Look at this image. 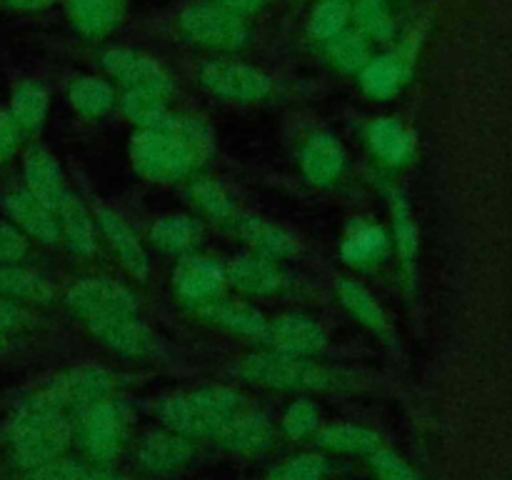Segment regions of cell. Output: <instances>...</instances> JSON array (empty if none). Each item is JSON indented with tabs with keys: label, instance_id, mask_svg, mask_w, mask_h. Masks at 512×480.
I'll return each mask as SVG.
<instances>
[{
	"label": "cell",
	"instance_id": "1",
	"mask_svg": "<svg viewBox=\"0 0 512 480\" xmlns=\"http://www.w3.org/2000/svg\"><path fill=\"white\" fill-rule=\"evenodd\" d=\"M70 443H73V420L68 418V413L43 403L35 395L20 405L15 418L10 420V453L25 470L63 458Z\"/></svg>",
	"mask_w": 512,
	"mask_h": 480
},
{
	"label": "cell",
	"instance_id": "2",
	"mask_svg": "<svg viewBox=\"0 0 512 480\" xmlns=\"http://www.w3.org/2000/svg\"><path fill=\"white\" fill-rule=\"evenodd\" d=\"M245 408V398L225 385H203L188 393L170 395L160 405L165 428L185 438H220Z\"/></svg>",
	"mask_w": 512,
	"mask_h": 480
},
{
	"label": "cell",
	"instance_id": "3",
	"mask_svg": "<svg viewBox=\"0 0 512 480\" xmlns=\"http://www.w3.org/2000/svg\"><path fill=\"white\" fill-rule=\"evenodd\" d=\"M238 373L250 383L278 390H343L355 385L353 373L328 368L303 355L278 353V350L248 355L238 365Z\"/></svg>",
	"mask_w": 512,
	"mask_h": 480
},
{
	"label": "cell",
	"instance_id": "4",
	"mask_svg": "<svg viewBox=\"0 0 512 480\" xmlns=\"http://www.w3.org/2000/svg\"><path fill=\"white\" fill-rule=\"evenodd\" d=\"M73 438L78 440L90 463H110L118 458L128 438V413L113 398L88 405L75 413Z\"/></svg>",
	"mask_w": 512,
	"mask_h": 480
},
{
	"label": "cell",
	"instance_id": "5",
	"mask_svg": "<svg viewBox=\"0 0 512 480\" xmlns=\"http://www.w3.org/2000/svg\"><path fill=\"white\" fill-rule=\"evenodd\" d=\"M135 170L155 183H175L193 170L195 158L188 145L165 130H143L130 143Z\"/></svg>",
	"mask_w": 512,
	"mask_h": 480
},
{
	"label": "cell",
	"instance_id": "6",
	"mask_svg": "<svg viewBox=\"0 0 512 480\" xmlns=\"http://www.w3.org/2000/svg\"><path fill=\"white\" fill-rule=\"evenodd\" d=\"M115 390V375L108 373L105 368H95V365H83V368H73L68 373L58 375L50 380L45 388L35 393L43 403L53 405V408L63 410V413H78V410L88 408V405L108 400Z\"/></svg>",
	"mask_w": 512,
	"mask_h": 480
},
{
	"label": "cell",
	"instance_id": "7",
	"mask_svg": "<svg viewBox=\"0 0 512 480\" xmlns=\"http://www.w3.org/2000/svg\"><path fill=\"white\" fill-rule=\"evenodd\" d=\"M180 33L215 50H238L248 40V25L223 5H195L180 15Z\"/></svg>",
	"mask_w": 512,
	"mask_h": 480
},
{
	"label": "cell",
	"instance_id": "8",
	"mask_svg": "<svg viewBox=\"0 0 512 480\" xmlns=\"http://www.w3.org/2000/svg\"><path fill=\"white\" fill-rule=\"evenodd\" d=\"M200 83L220 98L243 100V103L268 98L273 90L268 75L235 60H208L200 68Z\"/></svg>",
	"mask_w": 512,
	"mask_h": 480
},
{
	"label": "cell",
	"instance_id": "9",
	"mask_svg": "<svg viewBox=\"0 0 512 480\" xmlns=\"http://www.w3.org/2000/svg\"><path fill=\"white\" fill-rule=\"evenodd\" d=\"M85 323L105 348L115 350L125 358L143 360L158 353V338L150 333V328L140 323L135 313L100 315V318H88Z\"/></svg>",
	"mask_w": 512,
	"mask_h": 480
},
{
	"label": "cell",
	"instance_id": "10",
	"mask_svg": "<svg viewBox=\"0 0 512 480\" xmlns=\"http://www.w3.org/2000/svg\"><path fill=\"white\" fill-rule=\"evenodd\" d=\"M65 303L80 318H100V315H123L138 313V300L115 280L105 278H85L80 283L70 285Z\"/></svg>",
	"mask_w": 512,
	"mask_h": 480
},
{
	"label": "cell",
	"instance_id": "11",
	"mask_svg": "<svg viewBox=\"0 0 512 480\" xmlns=\"http://www.w3.org/2000/svg\"><path fill=\"white\" fill-rule=\"evenodd\" d=\"M103 65L108 75L128 85V90H150V93L168 95L173 90V80L165 73L158 60L130 48H110L103 55Z\"/></svg>",
	"mask_w": 512,
	"mask_h": 480
},
{
	"label": "cell",
	"instance_id": "12",
	"mask_svg": "<svg viewBox=\"0 0 512 480\" xmlns=\"http://www.w3.org/2000/svg\"><path fill=\"white\" fill-rule=\"evenodd\" d=\"M3 205L8 210L10 220L15 228L28 233L43 245L58 243L60 238V223L55 220V210L40 203L28 188H8L3 193Z\"/></svg>",
	"mask_w": 512,
	"mask_h": 480
},
{
	"label": "cell",
	"instance_id": "13",
	"mask_svg": "<svg viewBox=\"0 0 512 480\" xmlns=\"http://www.w3.org/2000/svg\"><path fill=\"white\" fill-rule=\"evenodd\" d=\"M263 340H268L270 348L278 353L303 355V358L318 355L328 345L325 330L305 315H283L275 323H268Z\"/></svg>",
	"mask_w": 512,
	"mask_h": 480
},
{
	"label": "cell",
	"instance_id": "14",
	"mask_svg": "<svg viewBox=\"0 0 512 480\" xmlns=\"http://www.w3.org/2000/svg\"><path fill=\"white\" fill-rule=\"evenodd\" d=\"M195 313L210 325L230 330V333L248 335V338H265L268 330V320L258 308L248 303H238V300H220L210 298L205 303L195 305Z\"/></svg>",
	"mask_w": 512,
	"mask_h": 480
},
{
	"label": "cell",
	"instance_id": "15",
	"mask_svg": "<svg viewBox=\"0 0 512 480\" xmlns=\"http://www.w3.org/2000/svg\"><path fill=\"white\" fill-rule=\"evenodd\" d=\"M173 285L180 298L193 300L195 305L205 303L210 298H218V293L225 285V268L210 258H185L175 268Z\"/></svg>",
	"mask_w": 512,
	"mask_h": 480
},
{
	"label": "cell",
	"instance_id": "16",
	"mask_svg": "<svg viewBox=\"0 0 512 480\" xmlns=\"http://www.w3.org/2000/svg\"><path fill=\"white\" fill-rule=\"evenodd\" d=\"M190 455H193L190 438L165 428L145 435L138 448V463L148 473H170V470L183 468Z\"/></svg>",
	"mask_w": 512,
	"mask_h": 480
},
{
	"label": "cell",
	"instance_id": "17",
	"mask_svg": "<svg viewBox=\"0 0 512 480\" xmlns=\"http://www.w3.org/2000/svg\"><path fill=\"white\" fill-rule=\"evenodd\" d=\"M225 280L248 295H273L283 288V273L273 258L260 253L240 255L225 268Z\"/></svg>",
	"mask_w": 512,
	"mask_h": 480
},
{
	"label": "cell",
	"instance_id": "18",
	"mask_svg": "<svg viewBox=\"0 0 512 480\" xmlns=\"http://www.w3.org/2000/svg\"><path fill=\"white\" fill-rule=\"evenodd\" d=\"M23 175L25 188H28L40 203L58 210L60 200L68 193V190H65L63 170H60L58 160H55L45 148H30L28 153H25Z\"/></svg>",
	"mask_w": 512,
	"mask_h": 480
},
{
	"label": "cell",
	"instance_id": "19",
	"mask_svg": "<svg viewBox=\"0 0 512 480\" xmlns=\"http://www.w3.org/2000/svg\"><path fill=\"white\" fill-rule=\"evenodd\" d=\"M300 165H303V173L310 183L328 185L333 180H338L340 173H343L345 150L335 135L315 133L303 145Z\"/></svg>",
	"mask_w": 512,
	"mask_h": 480
},
{
	"label": "cell",
	"instance_id": "20",
	"mask_svg": "<svg viewBox=\"0 0 512 480\" xmlns=\"http://www.w3.org/2000/svg\"><path fill=\"white\" fill-rule=\"evenodd\" d=\"M98 223L100 228H103L105 238L110 240L113 250L118 253L120 263L125 265V270H128L135 280L145 283V280H148V255H145L143 245L135 238L130 225L125 223L115 210L108 208H98Z\"/></svg>",
	"mask_w": 512,
	"mask_h": 480
},
{
	"label": "cell",
	"instance_id": "21",
	"mask_svg": "<svg viewBox=\"0 0 512 480\" xmlns=\"http://www.w3.org/2000/svg\"><path fill=\"white\" fill-rule=\"evenodd\" d=\"M410 75V53L400 50L393 55L373 58L360 70V85L370 98H390L403 88Z\"/></svg>",
	"mask_w": 512,
	"mask_h": 480
},
{
	"label": "cell",
	"instance_id": "22",
	"mask_svg": "<svg viewBox=\"0 0 512 480\" xmlns=\"http://www.w3.org/2000/svg\"><path fill=\"white\" fill-rule=\"evenodd\" d=\"M270 433H273V425L268 415L245 405L238 418L223 430L220 443L233 453H258L270 443Z\"/></svg>",
	"mask_w": 512,
	"mask_h": 480
},
{
	"label": "cell",
	"instance_id": "23",
	"mask_svg": "<svg viewBox=\"0 0 512 480\" xmlns=\"http://www.w3.org/2000/svg\"><path fill=\"white\" fill-rule=\"evenodd\" d=\"M368 143L373 153L388 165H403L415 153V135L400 120H375L368 128Z\"/></svg>",
	"mask_w": 512,
	"mask_h": 480
},
{
	"label": "cell",
	"instance_id": "24",
	"mask_svg": "<svg viewBox=\"0 0 512 480\" xmlns=\"http://www.w3.org/2000/svg\"><path fill=\"white\" fill-rule=\"evenodd\" d=\"M75 28L85 35H105L123 20L125 0H68Z\"/></svg>",
	"mask_w": 512,
	"mask_h": 480
},
{
	"label": "cell",
	"instance_id": "25",
	"mask_svg": "<svg viewBox=\"0 0 512 480\" xmlns=\"http://www.w3.org/2000/svg\"><path fill=\"white\" fill-rule=\"evenodd\" d=\"M238 233L248 240L255 253L265 255V258H288L298 250L293 235H288L278 225L268 223V220L253 218V215L238 218Z\"/></svg>",
	"mask_w": 512,
	"mask_h": 480
},
{
	"label": "cell",
	"instance_id": "26",
	"mask_svg": "<svg viewBox=\"0 0 512 480\" xmlns=\"http://www.w3.org/2000/svg\"><path fill=\"white\" fill-rule=\"evenodd\" d=\"M0 295L15 303H48L53 298V285L40 273L20 265H0Z\"/></svg>",
	"mask_w": 512,
	"mask_h": 480
},
{
	"label": "cell",
	"instance_id": "27",
	"mask_svg": "<svg viewBox=\"0 0 512 480\" xmlns=\"http://www.w3.org/2000/svg\"><path fill=\"white\" fill-rule=\"evenodd\" d=\"M60 230L68 238V245L80 255H90L95 250V235H93V218H90L88 208L75 198L73 193H65L58 205Z\"/></svg>",
	"mask_w": 512,
	"mask_h": 480
},
{
	"label": "cell",
	"instance_id": "28",
	"mask_svg": "<svg viewBox=\"0 0 512 480\" xmlns=\"http://www.w3.org/2000/svg\"><path fill=\"white\" fill-rule=\"evenodd\" d=\"M318 445L333 453H358L373 455L380 445V435L375 430L353 423H333L318 433Z\"/></svg>",
	"mask_w": 512,
	"mask_h": 480
},
{
	"label": "cell",
	"instance_id": "29",
	"mask_svg": "<svg viewBox=\"0 0 512 480\" xmlns=\"http://www.w3.org/2000/svg\"><path fill=\"white\" fill-rule=\"evenodd\" d=\"M390 210H393V228H395V248H398L400 263L408 278L415 275V258H418V225H415L410 205L398 190L390 193Z\"/></svg>",
	"mask_w": 512,
	"mask_h": 480
},
{
	"label": "cell",
	"instance_id": "30",
	"mask_svg": "<svg viewBox=\"0 0 512 480\" xmlns=\"http://www.w3.org/2000/svg\"><path fill=\"white\" fill-rule=\"evenodd\" d=\"M338 298L340 303L348 308V313L353 315V318H358V323H363L365 328L375 330V333H385V330H388V315L380 308L378 300H375L360 283L348 278L340 280Z\"/></svg>",
	"mask_w": 512,
	"mask_h": 480
},
{
	"label": "cell",
	"instance_id": "31",
	"mask_svg": "<svg viewBox=\"0 0 512 480\" xmlns=\"http://www.w3.org/2000/svg\"><path fill=\"white\" fill-rule=\"evenodd\" d=\"M385 250H388V235H385L380 225H353L343 240V258L350 265L378 263L385 255Z\"/></svg>",
	"mask_w": 512,
	"mask_h": 480
},
{
	"label": "cell",
	"instance_id": "32",
	"mask_svg": "<svg viewBox=\"0 0 512 480\" xmlns=\"http://www.w3.org/2000/svg\"><path fill=\"white\" fill-rule=\"evenodd\" d=\"M45 113H48V93L43 85L38 83H23L15 88L13 100H10V118H13L15 128L23 130H38L43 125Z\"/></svg>",
	"mask_w": 512,
	"mask_h": 480
},
{
	"label": "cell",
	"instance_id": "33",
	"mask_svg": "<svg viewBox=\"0 0 512 480\" xmlns=\"http://www.w3.org/2000/svg\"><path fill=\"white\" fill-rule=\"evenodd\" d=\"M150 235H153L158 248L168 250V253H185L200 243L203 230L188 215H165L153 225Z\"/></svg>",
	"mask_w": 512,
	"mask_h": 480
},
{
	"label": "cell",
	"instance_id": "34",
	"mask_svg": "<svg viewBox=\"0 0 512 480\" xmlns=\"http://www.w3.org/2000/svg\"><path fill=\"white\" fill-rule=\"evenodd\" d=\"M123 113L143 130H163L170 118L163 95L150 90H128L123 95Z\"/></svg>",
	"mask_w": 512,
	"mask_h": 480
},
{
	"label": "cell",
	"instance_id": "35",
	"mask_svg": "<svg viewBox=\"0 0 512 480\" xmlns=\"http://www.w3.org/2000/svg\"><path fill=\"white\" fill-rule=\"evenodd\" d=\"M70 105L88 118L108 113L115 103V93L105 80L100 78H78L70 85Z\"/></svg>",
	"mask_w": 512,
	"mask_h": 480
},
{
	"label": "cell",
	"instance_id": "36",
	"mask_svg": "<svg viewBox=\"0 0 512 480\" xmlns=\"http://www.w3.org/2000/svg\"><path fill=\"white\" fill-rule=\"evenodd\" d=\"M353 18L355 25H358V33L368 43L370 40H375V43H388L395 35V20L383 0H360L353 8Z\"/></svg>",
	"mask_w": 512,
	"mask_h": 480
},
{
	"label": "cell",
	"instance_id": "37",
	"mask_svg": "<svg viewBox=\"0 0 512 480\" xmlns=\"http://www.w3.org/2000/svg\"><path fill=\"white\" fill-rule=\"evenodd\" d=\"M353 18L350 0H320L310 15V35L318 40H333L343 33Z\"/></svg>",
	"mask_w": 512,
	"mask_h": 480
},
{
	"label": "cell",
	"instance_id": "38",
	"mask_svg": "<svg viewBox=\"0 0 512 480\" xmlns=\"http://www.w3.org/2000/svg\"><path fill=\"white\" fill-rule=\"evenodd\" d=\"M328 43L330 60H333L340 70H345V73H360V70L373 60L370 58V43L358 33V30H355V33L343 30V33L335 35Z\"/></svg>",
	"mask_w": 512,
	"mask_h": 480
},
{
	"label": "cell",
	"instance_id": "39",
	"mask_svg": "<svg viewBox=\"0 0 512 480\" xmlns=\"http://www.w3.org/2000/svg\"><path fill=\"white\" fill-rule=\"evenodd\" d=\"M23 480H110L100 473L98 468L88 463H78V460H50V463L30 468Z\"/></svg>",
	"mask_w": 512,
	"mask_h": 480
},
{
	"label": "cell",
	"instance_id": "40",
	"mask_svg": "<svg viewBox=\"0 0 512 480\" xmlns=\"http://www.w3.org/2000/svg\"><path fill=\"white\" fill-rule=\"evenodd\" d=\"M193 198L210 218L218 220H230L235 215L233 198L225 193V188L215 180H200V183L193 185Z\"/></svg>",
	"mask_w": 512,
	"mask_h": 480
},
{
	"label": "cell",
	"instance_id": "41",
	"mask_svg": "<svg viewBox=\"0 0 512 480\" xmlns=\"http://www.w3.org/2000/svg\"><path fill=\"white\" fill-rule=\"evenodd\" d=\"M328 468L325 460L318 455H298V458L285 460L283 465L268 475V480H325Z\"/></svg>",
	"mask_w": 512,
	"mask_h": 480
},
{
	"label": "cell",
	"instance_id": "42",
	"mask_svg": "<svg viewBox=\"0 0 512 480\" xmlns=\"http://www.w3.org/2000/svg\"><path fill=\"white\" fill-rule=\"evenodd\" d=\"M320 423V413L310 400H298V403L290 405L283 415V430L285 435L290 438L300 440V438H308L318 430Z\"/></svg>",
	"mask_w": 512,
	"mask_h": 480
},
{
	"label": "cell",
	"instance_id": "43",
	"mask_svg": "<svg viewBox=\"0 0 512 480\" xmlns=\"http://www.w3.org/2000/svg\"><path fill=\"white\" fill-rule=\"evenodd\" d=\"M368 458L380 480H423L403 458H400V455H395L393 450L378 448L373 455H368Z\"/></svg>",
	"mask_w": 512,
	"mask_h": 480
},
{
	"label": "cell",
	"instance_id": "44",
	"mask_svg": "<svg viewBox=\"0 0 512 480\" xmlns=\"http://www.w3.org/2000/svg\"><path fill=\"white\" fill-rule=\"evenodd\" d=\"M28 255V240L13 223L0 220V265H15Z\"/></svg>",
	"mask_w": 512,
	"mask_h": 480
},
{
	"label": "cell",
	"instance_id": "45",
	"mask_svg": "<svg viewBox=\"0 0 512 480\" xmlns=\"http://www.w3.org/2000/svg\"><path fill=\"white\" fill-rule=\"evenodd\" d=\"M33 323H35L33 313H30L23 303H15V300L3 298V295H0V335L8 338V333L30 328Z\"/></svg>",
	"mask_w": 512,
	"mask_h": 480
},
{
	"label": "cell",
	"instance_id": "46",
	"mask_svg": "<svg viewBox=\"0 0 512 480\" xmlns=\"http://www.w3.org/2000/svg\"><path fill=\"white\" fill-rule=\"evenodd\" d=\"M20 130L15 128L13 118H10L5 110H0V163L8 160L15 153V145H18Z\"/></svg>",
	"mask_w": 512,
	"mask_h": 480
},
{
	"label": "cell",
	"instance_id": "47",
	"mask_svg": "<svg viewBox=\"0 0 512 480\" xmlns=\"http://www.w3.org/2000/svg\"><path fill=\"white\" fill-rule=\"evenodd\" d=\"M263 3H265V0H220V5H223L225 10H230V13H235V15L253 13V10H258Z\"/></svg>",
	"mask_w": 512,
	"mask_h": 480
},
{
	"label": "cell",
	"instance_id": "48",
	"mask_svg": "<svg viewBox=\"0 0 512 480\" xmlns=\"http://www.w3.org/2000/svg\"><path fill=\"white\" fill-rule=\"evenodd\" d=\"M8 3L18 10H43L48 8L53 0H8Z\"/></svg>",
	"mask_w": 512,
	"mask_h": 480
},
{
	"label": "cell",
	"instance_id": "49",
	"mask_svg": "<svg viewBox=\"0 0 512 480\" xmlns=\"http://www.w3.org/2000/svg\"><path fill=\"white\" fill-rule=\"evenodd\" d=\"M5 348H8V338H5V335H0V353H3Z\"/></svg>",
	"mask_w": 512,
	"mask_h": 480
}]
</instances>
